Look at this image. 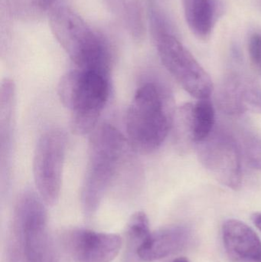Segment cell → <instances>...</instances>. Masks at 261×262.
<instances>
[{"instance_id": "1", "label": "cell", "mask_w": 261, "mask_h": 262, "mask_svg": "<svg viewBox=\"0 0 261 262\" xmlns=\"http://www.w3.org/2000/svg\"><path fill=\"white\" fill-rule=\"evenodd\" d=\"M175 113L168 88L156 80L144 81L135 92L127 110V143L141 154L157 150L173 128Z\"/></svg>"}, {"instance_id": "2", "label": "cell", "mask_w": 261, "mask_h": 262, "mask_svg": "<svg viewBox=\"0 0 261 262\" xmlns=\"http://www.w3.org/2000/svg\"><path fill=\"white\" fill-rule=\"evenodd\" d=\"M45 205L31 191L17 199L6 243V261L61 262L48 229Z\"/></svg>"}, {"instance_id": "3", "label": "cell", "mask_w": 261, "mask_h": 262, "mask_svg": "<svg viewBox=\"0 0 261 262\" xmlns=\"http://www.w3.org/2000/svg\"><path fill=\"white\" fill-rule=\"evenodd\" d=\"M127 139L111 124L98 126L90 134L87 165L81 191L83 212L91 219L116 180L125 157Z\"/></svg>"}, {"instance_id": "4", "label": "cell", "mask_w": 261, "mask_h": 262, "mask_svg": "<svg viewBox=\"0 0 261 262\" xmlns=\"http://www.w3.org/2000/svg\"><path fill=\"white\" fill-rule=\"evenodd\" d=\"M110 92V73L77 68L63 75L58 97L70 112V126L77 135L90 134L98 127Z\"/></svg>"}, {"instance_id": "5", "label": "cell", "mask_w": 261, "mask_h": 262, "mask_svg": "<svg viewBox=\"0 0 261 262\" xmlns=\"http://www.w3.org/2000/svg\"><path fill=\"white\" fill-rule=\"evenodd\" d=\"M49 26L78 69L110 73L113 52L108 41L78 14L65 6L53 8L49 12Z\"/></svg>"}, {"instance_id": "6", "label": "cell", "mask_w": 261, "mask_h": 262, "mask_svg": "<svg viewBox=\"0 0 261 262\" xmlns=\"http://www.w3.org/2000/svg\"><path fill=\"white\" fill-rule=\"evenodd\" d=\"M67 137L54 128L41 134L34 152L32 171L37 191L46 206L58 203L62 186Z\"/></svg>"}, {"instance_id": "7", "label": "cell", "mask_w": 261, "mask_h": 262, "mask_svg": "<svg viewBox=\"0 0 261 262\" xmlns=\"http://www.w3.org/2000/svg\"><path fill=\"white\" fill-rule=\"evenodd\" d=\"M153 38L161 62L183 89L197 99L209 98L211 78L174 34L165 32Z\"/></svg>"}, {"instance_id": "8", "label": "cell", "mask_w": 261, "mask_h": 262, "mask_svg": "<svg viewBox=\"0 0 261 262\" xmlns=\"http://www.w3.org/2000/svg\"><path fill=\"white\" fill-rule=\"evenodd\" d=\"M198 156L204 167L224 186L239 190L242 187V158L239 146L232 136L215 130L197 143Z\"/></svg>"}, {"instance_id": "9", "label": "cell", "mask_w": 261, "mask_h": 262, "mask_svg": "<svg viewBox=\"0 0 261 262\" xmlns=\"http://www.w3.org/2000/svg\"><path fill=\"white\" fill-rule=\"evenodd\" d=\"M66 253L75 262H111L122 248L119 235L89 229H66L60 237Z\"/></svg>"}, {"instance_id": "10", "label": "cell", "mask_w": 261, "mask_h": 262, "mask_svg": "<svg viewBox=\"0 0 261 262\" xmlns=\"http://www.w3.org/2000/svg\"><path fill=\"white\" fill-rule=\"evenodd\" d=\"M16 91L12 80L6 78L0 89V160L1 177L6 183L9 181L13 154L15 128Z\"/></svg>"}, {"instance_id": "11", "label": "cell", "mask_w": 261, "mask_h": 262, "mask_svg": "<svg viewBox=\"0 0 261 262\" xmlns=\"http://www.w3.org/2000/svg\"><path fill=\"white\" fill-rule=\"evenodd\" d=\"M190 232L182 226H173L150 233L136 251V258L151 262L167 258L186 247Z\"/></svg>"}, {"instance_id": "12", "label": "cell", "mask_w": 261, "mask_h": 262, "mask_svg": "<svg viewBox=\"0 0 261 262\" xmlns=\"http://www.w3.org/2000/svg\"><path fill=\"white\" fill-rule=\"evenodd\" d=\"M222 235L225 249L233 261L261 258L260 238L243 222L236 220L225 222Z\"/></svg>"}, {"instance_id": "13", "label": "cell", "mask_w": 261, "mask_h": 262, "mask_svg": "<svg viewBox=\"0 0 261 262\" xmlns=\"http://www.w3.org/2000/svg\"><path fill=\"white\" fill-rule=\"evenodd\" d=\"M185 19L197 38L205 40L211 35L216 21L214 0H182Z\"/></svg>"}, {"instance_id": "14", "label": "cell", "mask_w": 261, "mask_h": 262, "mask_svg": "<svg viewBox=\"0 0 261 262\" xmlns=\"http://www.w3.org/2000/svg\"><path fill=\"white\" fill-rule=\"evenodd\" d=\"M112 12L136 41L144 36V21L139 0H106Z\"/></svg>"}, {"instance_id": "15", "label": "cell", "mask_w": 261, "mask_h": 262, "mask_svg": "<svg viewBox=\"0 0 261 262\" xmlns=\"http://www.w3.org/2000/svg\"><path fill=\"white\" fill-rule=\"evenodd\" d=\"M243 77L239 74L227 75L222 81L217 95V103L223 113L239 116L246 112L242 101Z\"/></svg>"}, {"instance_id": "16", "label": "cell", "mask_w": 261, "mask_h": 262, "mask_svg": "<svg viewBox=\"0 0 261 262\" xmlns=\"http://www.w3.org/2000/svg\"><path fill=\"white\" fill-rule=\"evenodd\" d=\"M215 109L209 98L200 99L193 104L192 110V137L197 143L208 138L214 130Z\"/></svg>"}, {"instance_id": "17", "label": "cell", "mask_w": 261, "mask_h": 262, "mask_svg": "<svg viewBox=\"0 0 261 262\" xmlns=\"http://www.w3.org/2000/svg\"><path fill=\"white\" fill-rule=\"evenodd\" d=\"M126 233L129 254L136 255L139 246L151 233L148 217L144 212H136L130 217Z\"/></svg>"}, {"instance_id": "18", "label": "cell", "mask_w": 261, "mask_h": 262, "mask_svg": "<svg viewBox=\"0 0 261 262\" xmlns=\"http://www.w3.org/2000/svg\"><path fill=\"white\" fill-rule=\"evenodd\" d=\"M56 0H13L15 13L22 20H35L41 18L53 9Z\"/></svg>"}, {"instance_id": "19", "label": "cell", "mask_w": 261, "mask_h": 262, "mask_svg": "<svg viewBox=\"0 0 261 262\" xmlns=\"http://www.w3.org/2000/svg\"><path fill=\"white\" fill-rule=\"evenodd\" d=\"M242 101L245 111L261 113V89L253 80L245 78L242 89Z\"/></svg>"}, {"instance_id": "20", "label": "cell", "mask_w": 261, "mask_h": 262, "mask_svg": "<svg viewBox=\"0 0 261 262\" xmlns=\"http://www.w3.org/2000/svg\"><path fill=\"white\" fill-rule=\"evenodd\" d=\"M245 157L251 167L261 170V139L254 135H247L244 139Z\"/></svg>"}, {"instance_id": "21", "label": "cell", "mask_w": 261, "mask_h": 262, "mask_svg": "<svg viewBox=\"0 0 261 262\" xmlns=\"http://www.w3.org/2000/svg\"><path fill=\"white\" fill-rule=\"evenodd\" d=\"M250 58L254 67L261 73V34H253L248 43Z\"/></svg>"}, {"instance_id": "22", "label": "cell", "mask_w": 261, "mask_h": 262, "mask_svg": "<svg viewBox=\"0 0 261 262\" xmlns=\"http://www.w3.org/2000/svg\"><path fill=\"white\" fill-rule=\"evenodd\" d=\"M253 222H254L257 229L261 231V212L255 213L253 215Z\"/></svg>"}, {"instance_id": "23", "label": "cell", "mask_w": 261, "mask_h": 262, "mask_svg": "<svg viewBox=\"0 0 261 262\" xmlns=\"http://www.w3.org/2000/svg\"><path fill=\"white\" fill-rule=\"evenodd\" d=\"M173 262H189L188 259L185 258H179L175 259Z\"/></svg>"}, {"instance_id": "24", "label": "cell", "mask_w": 261, "mask_h": 262, "mask_svg": "<svg viewBox=\"0 0 261 262\" xmlns=\"http://www.w3.org/2000/svg\"><path fill=\"white\" fill-rule=\"evenodd\" d=\"M234 262H261V258L260 259L243 260V261H235Z\"/></svg>"}]
</instances>
